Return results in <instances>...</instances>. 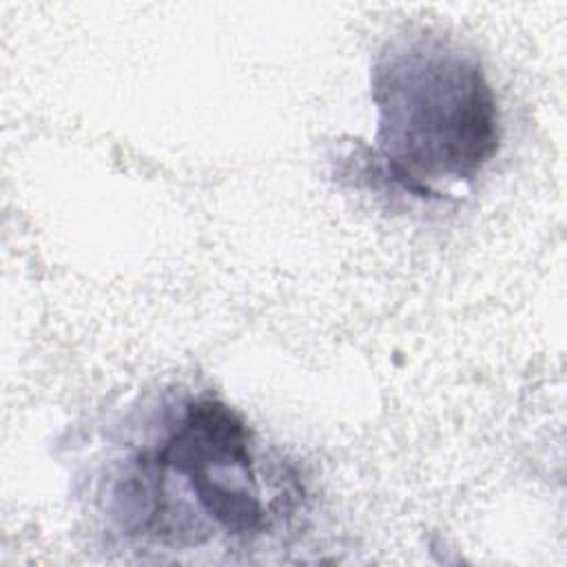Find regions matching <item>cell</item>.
<instances>
[{
  "label": "cell",
  "instance_id": "6da1fadb",
  "mask_svg": "<svg viewBox=\"0 0 567 567\" xmlns=\"http://www.w3.org/2000/svg\"><path fill=\"white\" fill-rule=\"evenodd\" d=\"M372 179L419 199L472 182L498 153L494 91L474 53L439 33L392 40L374 60Z\"/></svg>",
  "mask_w": 567,
  "mask_h": 567
},
{
  "label": "cell",
  "instance_id": "7a4b0ae2",
  "mask_svg": "<svg viewBox=\"0 0 567 567\" xmlns=\"http://www.w3.org/2000/svg\"><path fill=\"white\" fill-rule=\"evenodd\" d=\"M120 529L162 547H197L215 534L261 536L272 523L246 421L221 399L190 396L159 434L124 461L111 492Z\"/></svg>",
  "mask_w": 567,
  "mask_h": 567
}]
</instances>
